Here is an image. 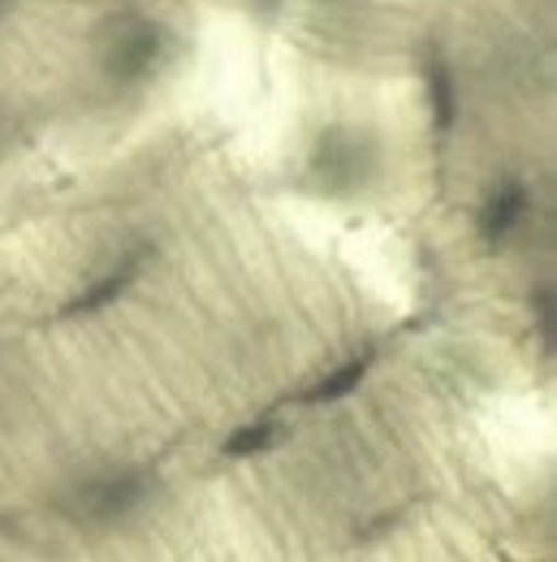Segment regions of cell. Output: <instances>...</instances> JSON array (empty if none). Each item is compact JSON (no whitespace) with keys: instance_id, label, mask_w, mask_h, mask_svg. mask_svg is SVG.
I'll return each mask as SVG.
<instances>
[{"instance_id":"obj_1","label":"cell","mask_w":557,"mask_h":562,"mask_svg":"<svg viewBox=\"0 0 557 562\" xmlns=\"http://www.w3.org/2000/svg\"><path fill=\"white\" fill-rule=\"evenodd\" d=\"M372 173V143L359 139L354 131H325L311 151V178L325 191H354Z\"/></svg>"},{"instance_id":"obj_2","label":"cell","mask_w":557,"mask_h":562,"mask_svg":"<svg viewBox=\"0 0 557 562\" xmlns=\"http://www.w3.org/2000/svg\"><path fill=\"white\" fill-rule=\"evenodd\" d=\"M160 53H164V26L147 18H130L113 31L104 48V74L113 82H135L160 61Z\"/></svg>"},{"instance_id":"obj_3","label":"cell","mask_w":557,"mask_h":562,"mask_svg":"<svg viewBox=\"0 0 557 562\" xmlns=\"http://www.w3.org/2000/svg\"><path fill=\"white\" fill-rule=\"evenodd\" d=\"M151 490V476L143 472H117V476H100L87 490L78 493V510L91 519H122L135 506H143V497Z\"/></svg>"},{"instance_id":"obj_4","label":"cell","mask_w":557,"mask_h":562,"mask_svg":"<svg viewBox=\"0 0 557 562\" xmlns=\"http://www.w3.org/2000/svg\"><path fill=\"white\" fill-rule=\"evenodd\" d=\"M527 209H532L527 187L519 178H501L485 195V204H480V238L485 243H505L523 225Z\"/></svg>"},{"instance_id":"obj_5","label":"cell","mask_w":557,"mask_h":562,"mask_svg":"<svg viewBox=\"0 0 557 562\" xmlns=\"http://www.w3.org/2000/svg\"><path fill=\"white\" fill-rule=\"evenodd\" d=\"M143 260L139 256H126L122 265H113L104 278H95L82 294H73L70 303H66V316H95V312H104V307H113L130 285L139 278Z\"/></svg>"},{"instance_id":"obj_6","label":"cell","mask_w":557,"mask_h":562,"mask_svg":"<svg viewBox=\"0 0 557 562\" xmlns=\"http://www.w3.org/2000/svg\"><path fill=\"white\" fill-rule=\"evenodd\" d=\"M428 104H432L436 135H450L458 122V82L445 57H428Z\"/></svg>"},{"instance_id":"obj_7","label":"cell","mask_w":557,"mask_h":562,"mask_svg":"<svg viewBox=\"0 0 557 562\" xmlns=\"http://www.w3.org/2000/svg\"><path fill=\"white\" fill-rule=\"evenodd\" d=\"M367 372H372V355H354V359L338 363L329 376H320V381L307 390V403H338V398H346V394H354V390L363 385Z\"/></svg>"},{"instance_id":"obj_8","label":"cell","mask_w":557,"mask_h":562,"mask_svg":"<svg viewBox=\"0 0 557 562\" xmlns=\"http://www.w3.org/2000/svg\"><path fill=\"white\" fill-rule=\"evenodd\" d=\"M269 446H277V424L273 420H255L238 432L225 437V454L229 459H247V454H264Z\"/></svg>"},{"instance_id":"obj_9","label":"cell","mask_w":557,"mask_h":562,"mask_svg":"<svg viewBox=\"0 0 557 562\" xmlns=\"http://www.w3.org/2000/svg\"><path fill=\"white\" fill-rule=\"evenodd\" d=\"M0 4H4V0H0Z\"/></svg>"}]
</instances>
